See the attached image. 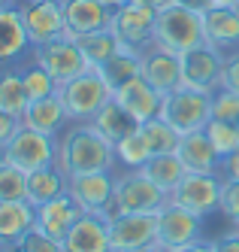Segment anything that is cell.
Masks as SVG:
<instances>
[{"label": "cell", "mask_w": 239, "mask_h": 252, "mask_svg": "<svg viewBox=\"0 0 239 252\" xmlns=\"http://www.w3.org/2000/svg\"><path fill=\"white\" fill-rule=\"evenodd\" d=\"M115 100L131 116H136L139 122H149V119L160 116V106H163V94L145 76H136L131 82H124L121 88H115Z\"/></svg>", "instance_id": "obj_20"}, {"label": "cell", "mask_w": 239, "mask_h": 252, "mask_svg": "<svg viewBox=\"0 0 239 252\" xmlns=\"http://www.w3.org/2000/svg\"><path fill=\"white\" fill-rule=\"evenodd\" d=\"M236 6H239V3H236Z\"/></svg>", "instance_id": "obj_53"}, {"label": "cell", "mask_w": 239, "mask_h": 252, "mask_svg": "<svg viewBox=\"0 0 239 252\" xmlns=\"http://www.w3.org/2000/svg\"><path fill=\"white\" fill-rule=\"evenodd\" d=\"M224 82V55L212 46L191 49L182 55V88L215 94Z\"/></svg>", "instance_id": "obj_13"}, {"label": "cell", "mask_w": 239, "mask_h": 252, "mask_svg": "<svg viewBox=\"0 0 239 252\" xmlns=\"http://www.w3.org/2000/svg\"><path fill=\"white\" fill-rule=\"evenodd\" d=\"M103 3H106V6H112V9H115V6H121V3H127V0H103Z\"/></svg>", "instance_id": "obj_46"}, {"label": "cell", "mask_w": 239, "mask_h": 252, "mask_svg": "<svg viewBox=\"0 0 239 252\" xmlns=\"http://www.w3.org/2000/svg\"><path fill=\"white\" fill-rule=\"evenodd\" d=\"M36 225V207L30 201H0V243L6 249L18 243Z\"/></svg>", "instance_id": "obj_24"}, {"label": "cell", "mask_w": 239, "mask_h": 252, "mask_svg": "<svg viewBox=\"0 0 239 252\" xmlns=\"http://www.w3.org/2000/svg\"><path fill=\"white\" fill-rule=\"evenodd\" d=\"M145 252H160V249H145Z\"/></svg>", "instance_id": "obj_51"}, {"label": "cell", "mask_w": 239, "mask_h": 252, "mask_svg": "<svg viewBox=\"0 0 239 252\" xmlns=\"http://www.w3.org/2000/svg\"><path fill=\"white\" fill-rule=\"evenodd\" d=\"M218 3H224V6H236L239 0H218Z\"/></svg>", "instance_id": "obj_49"}, {"label": "cell", "mask_w": 239, "mask_h": 252, "mask_svg": "<svg viewBox=\"0 0 239 252\" xmlns=\"http://www.w3.org/2000/svg\"><path fill=\"white\" fill-rule=\"evenodd\" d=\"M100 73L106 76V82L112 88H121L124 82L142 76V55H136V52H131V49H121L118 55H112L100 67Z\"/></svg>", "instance_id": "obj_32"}, {"label": "cell", "mask_w": 239, "mask_h": 252, "mask_svg": "<svg viewBox=\"0 0 239 252\" xmlns=\"http://www.w3.org/2000/svg\"><path fill=\"white\" fill-rule=\"evenodd\" d=\"M70 191V176L58 167V164H49V167H40L27 173V201L33 207H43L54 197H61Z\"/></svg>", "instance_id": "obj_25"}, {"label": "cell", "mask_w": 239, "mask_h": 252, "mask_svg": "<svg viewBox=\"0 0 239 252\" xmlns=\"http://www.w3.org/2000/svg\"><path fill=\"white\" fill-rule=\"evenodd\" d=\"M155 46L173 52V55H188L191 49L206 46L203 33V15H197L185 6L173 3L170 9L158 12V28H155Z\"/></svg>", "instance_id": "obj_2"}, {"label": "cell", "mask_w": 239, "mask_h": 252, "mask_svg": "<svg viewBox=\"0 0 239 252\" xmlns=\"http://www.w3.org/2000/svg\"><path fill=\"white\" fill-rule=\"evenodd\" d=\"M155 28H158V12L152 6L139 3V0H127V3L115 6L112 25H109L121 49H131L136 55L155 46Z\"/></svg>", "instance_id": "obj_5"}, {"label": "cell", "mask_w": 239, "mask_h": 252, "mask_svg": "<svg viewBox=\"0 0 239 252\" xmlns=\"http://www.w3.org/2000/svg\"><path fill=\"white\" fill-rule=\"evenodd\" d=\"M142 76L160 94H173L182 88V58L160 46H152L149 52H142Z\"/></svg>", "instance_id": "obj_18"}, {"label": "cell", "mask_w": 239, "mask_h": 252, "mask_svg": "<svg viewBox=\"0 0 239 252\" xmlns=\"http://www.w3.org/2000/svg\"><path fill=\"white\" fill-rule=\"evenodd\" d=\"M30 58L46 67L49 73L58 79V85L70 82V79H76L82 76L85 70H91L88 58L82 55V49L76 40H70V37H58V40H49L43 46H30Z\"/></svg>", "instance_id": "obj_11"}, {"label": "cell", "mask_w": 239, "mask_h": 252, "mask_svg": "<svg viewBox=\"0 0 239 252\" xmlns=\"http://www.w3.org/2000/svg\"><path fill=\"white\" fill-rule=\"evenodd\" d=\"M82 216H85V210L79 207L76 197L67 191V194H61V197H54V201L36 207V228L46 231L49 237H54V240L64 243V237L70 234V228L76 225Z\"/></svg>", "instance_id": "obj_16"}, {"label": "cell", "mask_w": 239, "mask_h": 252, "mask_svg": "<svg viewBox=\"0 0 239 252\" xmlns=\"http://www.w3.org/2000/svg\"><path fill=\"white\" fill-rule=\"evenodd\" d=\"M91 125H94V128H97V131H100V134H103V137L115 146V143H121L124 137L136 134L142 122H139L136 116H131V113H127L124 106L112 97V100H109V103L103 106V110H100L94 119H91Z\"/></svg>", "instance_id": "obj_26"}, {"label": "cell", "mask_w": 239, "mask_h": 252, "mask_svg": "<svg viewBox=\"0 0 239 252\" xmlns=\"http://www.w3.org/2000/svg\"><path fill=\"white\" fill-rule=\"evenodd\" d=\"M27 103H30V97L25 92L18 64H3L0 67V106H3L6 113H12L15 119H25Z\"/></svg>", "instance_id": "obj_27"}, {"label": "cell", "mask_w": 239, "mask_h": 252, "mask_svg": "<svg viewBox=\"0 0 239 252\" xmlns=\"http://www.w3.org/2000/svg\"><path fill=\"white\" fill-rule=\"evenodd\" d=\"M58 167L67 176L118 170L115 146L91 122H70L58 134Z\"/></svg>", "instance_id": "obj_1"}, {"label": "cell", "mask_w": 239, "mask_h": 252, "mask_svg": "<svg viewBox=\"0 0 239 252\" xmlns=\"http://www.w3.org/2000/svg\"><path fill=\"white\" fill-rule=\"evenodd\" d=\"M6 6H15V0H0V9H6Z\"/></svg>", "instance_id": "obj_47"}, {"label": "cell", "mask_w": 239, "mask_h": 252, "mask_svg": "<svg viewBox=\"0 0 239 252\" xmlns=\"http://www.w3.org/2000/svg\"><path fill=\"white\" fill-rule=\"evenodd\" d=\"M18 15L25 22L30 46H43L49 40L67 37L64 28V3L61 0H18Z\"/></svg>", "instance_id": "obj_12"}, {"label": "cell", "mask_w": 239, "mask_h": 252, "mask_svg": "<svg viewBox=\"0 0 239 252\" xmlns=\"http://www.w3.org/2000/svg\"><path fill=\"white\" fill-rule=\"evenodd\" d=\"M160 119H167L179 134L206 131L212 122V94L194 92V88H179L173 94H163Z\"/></svg>", "instance_id": "obj_7"}, {"label": "cell", "mask_w": 239, "mask_h": 252, "mask_svg": "<svg viewBox=\"0 0 239 252\" xmlns=\"http://www.w3.org/2000/svg\"><path fill=\"white\" fill-rule=\"evenodd\" d=\"M109 240H112V252L158 249V213H112Z\"/></svg>", "instance_id": "obj_8"}, {"label": "cell", "mask_w": 239, "mask_h": 252, "mask_svg": "<svg viewBox=\"0 0 239 252\" xmlns=\"http://www.w3.org/2000/svg\"><path fill=\"white\" fill-rule=\"evenodd\" d=\"M22 122L27 125V128H33V131L58 137L70 125V116H67V106H64L61 94H52V97H43V100H30Z\"/></svg>", "instance_id": "obj_23"}, {"label": "cell", "mask_w": 239, "mask_h": 252, "mask_svg": "<svg viewBox=\"0 0 239 252\" xmlns=\"http://www.w3.org/2000/svg\"><path fill=\"white\" fill-rule=\"evenodd\" d=\"M0 252H9V249H6V246H3V243H0Z\"/></svg>", "instance_id": "obj_50"}, {"label": "cell", "mask_w": 239, "mask_h": 252, "mask_svg": "<svg viewBox=\"0 0 239 252\" xmlns=\"http://www.w3.org/2000/svg\"><path fill=\"white\" fill-rule=\"evenodd\" d=\"M18 128H22V119H15L12 113H6L3 106H0V152H3V146L15 137Z\"/></svg>", "instance_id": "obj_40"}, {"label": "cell", "mask_w": 239, "mask_h": 252, "mask_svg": "<svg viewBox=\"0 0 239 252\" xmlns=\"http://www.w3.org/2000/svg\"><path fill=\"white\" fill-rule=\"evenodd\" d=\"M9 252H64V243L54 240V237H49L46 231H40V228L33 225L22 240L9 246Z\"/></svg>", "instance_id": "obj_36"}, {"label": "cell", "mask_w": 239, "mask_h": 252, "mask_svg": "<svg viewBox=\"0 0 239 252\" xmlns=\"http://www.w3.org/2000/svg\"><path fill=\"white\" fill-rule=\"evenodd\" d=\"M139 134H142V140H145V146H149L152 155L176 152V149H179V140H182V134L173 128L167 119H160V116L142 122V125H139Z\"/></svg>", "instance_id": "obj_30"}, {"label": "cell", "mask_w": 239, "mask_h": 252, "mask_svg": "<svg viewBox=\"0 0 239 252\" xmlns=\"http://www.w3.org/2000/svg\"><path fill=\"white\" fill-rule=\"evenodd\" d=\"M206 137L212 140L215 152L221 155V158H227V155H233L239 149V125H233V122H218V119H212L206 125Z\"/></svg>", "instance_id": "obj_35"}, {"label": "cell", "mask_w": 239, "mask_h": 252, "mask_svg": "<svg viewBox=\"0 0 239 252\" xmlns=\"http://www.w3.org/2000/svg\"><path fill=\"white\" fill-rule=\"evenodd\" d=\"M149 146H145V140L142 134H131V137H124L121 143H115V161H118V170H142L145 164H149Z\"/></svg>", "instance_id": "obj_33"}, {"label": "cell", "mask_w": 239, "mask_h": 252, "mask_svg": "<svg viewBox=\"0 0 239 252\" xmlns=\"http://www.w3.org/2000/svg\"><path fill=\"white\" fill-rule=\"evenodd\" d=\"M167 204L170 194L155 186L142 170H115L112 213H160Z\"/></svg>", "instance_id": "obj_4"}, {"label": "cell", "mask_w": 239, "mask_h": 252, "mask_svg": "<svg viewBox=\"0 0 239 252\" xmlns=\"http://www.w3.org/2000/svg\"><path fill=\"white\" fill-rule=\"evenodd\" d=\"M76 43H79L82 55L88 58V64L94 70H100L109 58L121 52V43L115 40V33L109 28L106 31H94V33H85V37H76Z\"/></svg>", "instance_id": "obj_29"}, {"label": "cell", "mask_w": 239, "mask_h": 252, "mask_svg": "<svg viewBox=\"0 0 239 252\" xmlns=\"http://www.w3.org/2000/svg\"><path fill=\"white\" fill-rule=\"evenodd\" d=\"M182 252H212V249H209V240H200V243H194V246H188V249H182Z\"/></svg>", "instance_id": "obj_45"}, {"label": "cell", "mask_w": 239, "mask_h": 252, "mask_svg": "<svg viewBox=\"0 0 239 252\" xmlns=\"http://www.w3.org/2000/svg\"><path fill=\"white\" fill-rule=\"evenodd\" d=\"M58 94H61V100L67 106L70 122H91L109 100L115 97V88L106 82V76L100 73V70L91 67L82 76L64 82Z\"/></svg>", "instance_id": "obj_3"}, {"label": "cell", "mask_w": 239, "mask_h": 252, "mask_svg": "<svg viewBox=\"0 0 239 252\" xmlns=\"http://www.w3.org/2000/svg\"><path fill=\"white\" fill-rule=\"evenodd\" d=\"M64 252H112L106 216L85 213L64 237Z\"/></svg>", "instance_id": "obj_19"}, {"label": "cell", "mask_w": 239, "mask_h": 252, "mask_svg": "<svg viewBox=\"0 0 239 252\" xmlns=\"http://www.w3.org/2000/svg\"><path fill=\"white\" fill-rule=\"evenodd\" d=\"M203 240V219L173 201L158 213V249L160 252H182Z\"/></svg>", "instance_id": "obj_10"}, {"label": "cell", "mask_w": 239, "mask_h": 252, "mask_svg": "<svg viewBox=\"0 0 239 252\" xmlns=\"http://www.w3.org/2000/svg\"><path fill=\"white\" fill-rule=\"evenodd\" d=\"M70 194L79 201V207L85 213L106 216L109 219V213H112V197H115V170L70 176Z\"/></svg>", "instance_id": "obj_14"}, {"label": "cell", "mask_w": 239, "mask_h": 252, "mask_svg": "<svg viewBox=\"0 0 239 252\" xmlns=\"http://www.w3.org/2000/svg\"><path fill=\"white\" fill-rule=\"evenodd\" d=\"M230 225H233L230 231H233V234H239V219H230Z\"/></svg>", "instance_id": "obj_48"}, {"label": "cell", "mask_w": 239, "mask_h": 252, "mask_svg": "<svg viewBox=\"0 0 239 252\" xmlns=\"http://www.w3.org/2000/svg\"><path fill=\"white\" fill-rule=\"evenodd\" d=\"M139 3H145V6H152L155 12H163V9H170L176 0H139Z\"/></svg>", "instance_id": "obj_44"}, {"label": "cell", "mask_w": 239, "mask_h": 252, "mask_svg": "<svg viewBox=\"0 0 239 252\" xmlns=\"http://www.w3.org/2000/svg\"><path fill=\"white\" fill-rule=\"evenodd\" d=\"M61 3H64V28L70 40L94 31H106L115 15V9L106 6L103 0H61Z\"/></svg>", "instance_id": "obj_15"}, {"label": "cell", "mask_w": 239, "mask_h": 252, "mask_svg": "<svg viewBox=\"0 0 239 252\" xmlns=\"http://www.w3.org/2000/svg\"><path fill=\"white\" fill-rule=\"evenodd\" d=\"M221 213L227 219H239V183L236 179H224L221 189Z\"/></svg>", "instance_id": "obj_38"}, {"label": "cell", "mask_w": 239, "mask_h": 252, "mask_svg": "<svg viewBox=\"0 0 239 252\" xmlns=\"http://www.w3.org/2000/svg\"><path fill=\"white\" fill-rule=\"evenodd\" d=\"M203 33H206V46L218 49L221 55L239 49V6H224L218 3L203 15Z\"/></svg>", "instance_id": "obj_17"}, {"label": "cell", "mask_w": 239, "mask_h": 252, "mask_svg": "<svg viewBox=\"0 0 239 252\" xmlns=\"http://www.w3.org/2000/svg\"><path fill=\"white\" fill-rule=\"evenodd\" d=\"M212 119L239 125V92H230V88H218V92L212 94Z\"/></svg>", "instance_id": "obj_37"}, {"label": "cell", "mask_w": 239, "mask_h": 252, "mask_svg": "<svg viewBox=\"0 0 239 252\" xmlns=\"http://www.w3.org/2000/svg\"><path fill=\"white\" fill-rule=\"evenodd\" d=\"M209 249L212 252H239V234H233V231L221 234V237L209 240Z\"/></svg>", "instance_id": "obj_41"}, {"label": "cell", "mask_w": 239, "mask_h": 252, "mask_svg": "<svg viewBox=\"0 0 239 252\" xmlns=\"http://www.w3.org/2000/svg\"><path fill=\"white\" fill-rule=\"evenodd\" d=\"M15 3H18V0H15Z\"/></svg>", "instance_id": "obj_52"}, {"label": "cell", "mask_w": 239, "mask_h": 252, "mask_svg": "<svg viewBox=\"0 0 239 252\" xmlns=\"http://www.w3.org/2000/svg\"><path fill=\"white\" fill-rule=\"evenodd\" d=\"M221 176H224V179H236V183H239V149H236L233 155H227V158H224V164H221Z\"/></svg>", "instance_id": "obj_43"}, {"label": "cell", "mask_w": 239, "mask_h": 252, "mask_svg": "<svg viewBox=\"0 0 239 252\" xmlns=\"http://www.w3.org/2000/svg\"><path fill=\"white\" fill-rule=\"evenodd\" d=\"M221 189H224L221 173H185V179L173 189L170 201L206 219L215 210H221Z\"/></svg>", "instance_id": "obj_9"}, {"label": "cell", "mask_w": 239, "mask_h": 252, "mask_svg": "<svg viewBox=\"0 0 239 252\" xmlns=\"http://www.w3.org/2000/svg\"><path fill=\"white\" fill-rule=\"evenodd\" d=\"M176 3L185 6V9H191V12H197V15H206L209 9L218 6V0H176Z\"/></svg>", "instance_id": "obj_42"}, {"label": "cell", "mask_w": 239, "mask_h": 252, "mask_svg": "<svg viewBox=\"0 0 239 252\" xmlns=\"http://www.w3.org/2000/svg\"><path fill=\"white\" fill-rule=\"evenodd\" d=\"M18 70H22V82H25V92L30 100H43V97H52L61 92L58 79H54L46 67H40L30 55L25 61H18Z\"/></svg>", "instance_id": "obj_31"}, {"label": "cell", "mask_w": 239, "mask_h": 252, "mask_svg": "<svg viewBox=\"0 0 239 252\" xmlns=\"http://www.w3.org/2000/svg\"><path fill=\"white\" fill-rule=\"evenodd\" d=\"M176 155L182 158V164L188 167V173H221V164H224V158L215 152L206 131L182 134Z\"/></svg>", "instance_id": "obj_21"}, {"label": "cell", "mask_w": 239, "mask_h": 252, "mask_svg": "<svg viewBox=\"0 0 239 252\" xmlns=\"http://www.w3.org/2000/svg\"><path fill=\"white\" fill-rule=\"evenodd\" d=\"M0 201H27V173L0 155Z\"/></svg>", "instance_id": "obj_34"}, {"label": "cell", "mask_w": 239, "mask_h": 252, "mask_svg": "<svg viewBox=\"0 0 239 252\" xmlns=\"http://www.w3.org/2000/svg\"><path fill=\"white\" fill-rule=\"evenodd\" d=\"M221 88L239 92V49L224 55V82H221Z\"/></svg>", "instance_id": "obj_39"}, {"label": "cell", "mask_w": 239, "mask_h": 252, "mask_svg": "<svg viewBox=\"0 0 239 252\" xmlns=\"http://www.w3.org/2000/svg\"><path fill=\"white\" fill-rule=\"evenodd\" d=\"M30 55V40L25 22L15 6L0 9V67L3 64H18Z\"/></svg>", "instance_id": "obj_22"}, {"label": "cell", "mask_w": 239, "mask_h": 252, "mask_svg": "<svg viewBox=\"0 0 239 252\" xmlns=\"http://www.w3.org/2000/svg\"><path fill=\"white\" fill-rule=\"evenodd\" d=\"M142 173L149 176L155 186H160L167 194H173V189L182 183V179H185L188 167L182 164V158H179L176 152H167V155H152L149 164L142 167Z\"/></svg>", "instance_id": "obj_28"}, {"label": "cell", "mask_w": 239, "mask_h": 252, "mask_svg": "<svg viewBox=\"0 0 239 252\" xmlns=\"http://www.w3.org/2000/svg\"><path fill=\"white\" fill-rule=\"evenodd\" d=\"M3 155L9 164L22 167L25 173H33L40 167L58 164V137H49L43 131H33L22 122V128L15 131V137L3 146Z\"/></svg>", "instance_id": "obj_6"}]
</instances>
